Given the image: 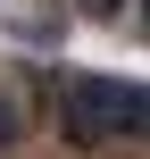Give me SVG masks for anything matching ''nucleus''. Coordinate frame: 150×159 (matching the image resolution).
<instances>
[{
  "instance_id": "1",
  "label": "nucleus",
  "mask_w": 150,
  "mask_h": 159,
  "mask_svg": "<svg viewBox=\"0 0 150 159\" xmlns=\"http://www.w3.org/2000/svg\"><path fill=\"white\" fill-rule=\"evenodd\" d=\"M58 126H67L75 151L134 143V134H150V84H134V75H67L58 84Z\"/></svg>"
},
{
  "instance_id": "2",
  "label": "nucleus",
  "mask_w": 150,
  "mask_h": 159,
  "mask_svg": "<svg viewBox=\"0 0 150 159\" xmlns=\"http://www.w3.org/2000/svg\"><path fill=\"white\" fill-rule=\"evenodd\" d=\"M17 134H25V101L0 92V151H17Z\"/></svg>"
},
{
  "instance_id": "3",
  "label": "nucleus",
  "mask_w": 150,
  "mask_h": 159,
  "mask_svg": "<svg viewBox=\"0 0 150 159\" xmlns=\"http://www.w3.org/2000/svg\"><path fill=\"white\" fill-rule=\"evenodd\" d=\"M84 8H92V17H117V0H84Z\"/></svg>"
},
{
  "instance_id": "4",
  "label": "nucleus",
  "mask_w": 150,
  "mask_h": 159,
  "mask_svg": "<svg viewBox=\"0 0 150 159\" xmlns=\"http://www.w3.org/2000/svg\"><path fill=\"white\" fill-rule=\"evenodd\" d=\"M142 25H150V0H142Z\"/></svg>"
}]
</instances>
